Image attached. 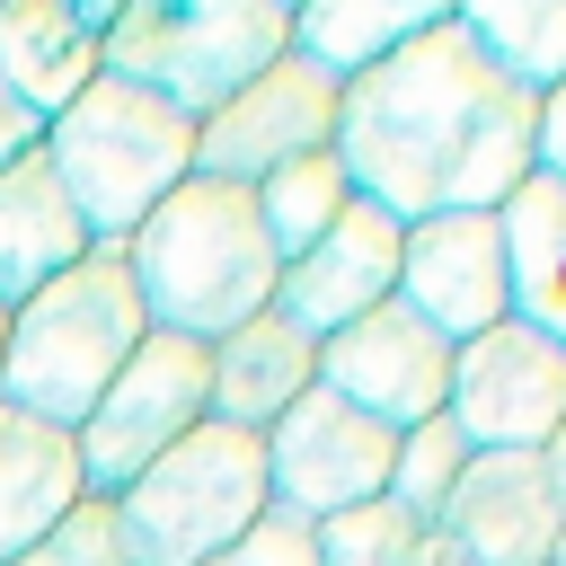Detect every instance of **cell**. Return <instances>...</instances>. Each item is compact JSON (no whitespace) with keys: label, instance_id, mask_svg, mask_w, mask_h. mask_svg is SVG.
Masks as SVG:
<instances>
[{"label":"cell","instance_id":"obj_27","mask_svg":"<svg viewBox=\"0 0 566 566\" xmlns=\"http://www.w3.org/2000/svg\"><path fill=\"white\" fill-rule=\"evenodd\" d=\"M27 150H44V115L0 80V168H9V159H27Z\"/></svg>","mask_w":566,"mask_h":566},{"label":"cell","instance_id":"obj_34","mask_svg":"<svg viewBox=\"0 0 566 566\" xmlns=\"http://www.w3.org/2000/svg\"><path fill=\"white\" fill-rule=\"evenodd\" d=\"M283 9H301V0H283Z\"/></svg>","mask_w":566,"mask_h":566},{"label":"cell","instance_id":"obj_18","mask_svg":"<svg viewBox=\"0 0 566 566\" xmlns=\"http://www.w3.org/2000/svg\"><path fill=\"white\" fill-rule=\"evenodd\" d=\"M495 230H504L513 318L566 345V186H557L548 168H531V177L495 203Z\"/></svg>","mask_w":566,"mask_h":566},{"label":"cell","instance_id":"obj_22","mask_svg":"<svg viewBox=\"0 0 566 566\" xmlns=\"http://www.w3.org/2000/svg\"><path fill=\"white\" fill-rule=\"evenodd\" d=\"M460 27L522 88H557L566 80V0H460Z\"/></svg>","mask_w":566,"mask_h":566},{"label":"cell","instance_id":"obj_31","mask_svg":"<svg viewBox=\"0 0 566 566\" xmlns=\"http://www.w3.org/2000/svg\"><path fill=\"white\" fill-rule=\"evenodd\" d=\"M539 469H548V486H557V513H566V424L539 442Z\"/></svg>","mask_w":566,"mask_h":566},{"label":"cell","instance_id":"obj_12","mask_svg":"<svg viewBox=\"0 0 566 566\" xmlns=\"http://www.w3.org/2000/svg\"><path fill=\"white\" fill-rule=\"evenodd\" d=\"M398 301H407L424 327H442L451 345L504 327V318H513V283H504V230H495V212H433V221H407Z\"/></svg>","mask_w":566,"mask_h":566},{"label":"cell","instance_id":"obj_16","mask_svg":"<svg viewBox=\"0 0 566 566\" xmlns=\"http://www.w3.org/2000/svg\"><path fill=\"white\" fill-rule=\"evenodd\" d=\"M80 504H88V469L71 424H44L0 398V566L27 557L44 531H62Z\"/></svg>","mask_w":566,"mask_h":566},{"label":"cell","instance_id":"obj_3","mask_svg":"<svg viewBox=\"0 0 566 566\" xmlns=\"http://www.w3.org/2000/svg\"><path fill=\"white\" fill-rule=\"evenodd\" d=\"M150 336V310L133 292V265L124 248H88L80 265H62L53 283H35L18 310H9V345H0V398L44 416V424H71L106 398V380L124 371V354Z\"/></svg>","mask_w":566,"mask_h":566},{"label":"cell","instance_id":"obj_2","mask_svg":"<svg viewBox=\"0 0 566 566\" xmlns=\"http://www.w3.org/2000/svg\"><path fill=\"white\" fill-rule=\"evenodd\" d=\"M124 265H133V292H142L150 327L195 336V345H221L230 327L274 310V283H283V256L256 221V195L221 186V177H186L124 239Z\"/></svg>","mask_w":566,"mask_h":566},{"label":"cell","instance_id":"obj_33","mask_svg":"<svg viewBox=\"0 0 566 566\" xmlns=\"http://www.w3.org/2000/svg\"><path fill=\"white\" fill-rule=\"evenodd\" d=\"M0 345H9V301H0Z\"/></svg>","mask_w":566,"mask_h":566},{"label":"cell","instance_id":"obj_15","mask_svg":"<svg viewBox=\"0 0 566 566\" xmlns=\"http://www.w3.org/2000/svg\"><path fill=\"white\" fill-rule=\"evenodd\" d=\"M310 389H318V336L292 327L283 310H256L248 327H230V336L212 345V424L265 433V424H283Z\"/></svg>","mask_w":566,"mask_h":566},{"label":"cell","instance_id":"obj_14","mask_svg":"<svg viewBox=\"0 0 566 566\" xmlns=\"http://www.w3.org/2000/svg\"><path fill=\"white\" fill-rule=\"evenodd\" d=\"M433 531H451L478 566H548L566 513H557V486H548L539 451H478Z\"/></svg>","mask_w":566,"mask_h":566},{"label":"cell","instance_id":"obj_5","mask_svg":"<svg viewBox=\"0 0 566 566\" xmlns=\"http://www.w3.org/2000/svg\"><path fill=\"white\" fill-rule=\"evenodd\" d=\"M133 557L142 566H203L221 557L230 539H248L265 513H274V486H265V433H239V424H195L177 451H159L124 495H106Z\"/></svg>","mask_w":566,"mask_h":566},{"label":"cell","instance_id":"obj_25","mask_svg":"<svg viewBox=\"0 0 566 566\" xmlns=\"http://www.w3.org/2000/svg\"><path fill=\"white\" fill-rule=\"evenodd\" d=\"M9 566H142L133 557V539H124V522H115V504L106 495H88L62 531H44L27 557H9Z\"/></svg>","mask_w":566,"mask_h":566},{"label":"cell","instance_id":"obj_28","mask_svg":"<svg viewBox=\"0 0 566 566\" xmlns=\"http://www.w3.org/2000/svg\"><path fill=\"white\" fill-rule=\"evenodd\" d=\"M531 168H548V177L566 186V80L539 88V150H531Z\"/></svg>","mask_w":566,"mask_h":566},{"label":"cell","instance_id":"obj_9","mask_svg":"<svg viewBox=\"0 0 566 566\" xmlns=\"http://www.w3.org/2000/svg\"><path fill=\"white\" fill-rule=\"evenodd\" d=\"M389 460H398V433L354 398H336L327 380L283 424H265V486H274V513L292 522H327L389 495Z\"/></svg>","mask_w":566,"mask_h":566},{"label":"cell","instance_id":"obj_10","mask_svg":"<svg viewBox=\"0 0 566 566\" xmlns=\"http://www.w3.org/2000/svg\"><path fill=\"white\" fill-rule=\"evenodd\" d=\"M469 451H539L566 424V345L504 318L451 354V407Z\"/></svg>","mask_w":566,"mask_h":566},{"label":"cell","instance_id":"obj_4","mask_svg":"<svg viewBox=\"0 0 566 566\" xmlns=\"http://www.w3.org/2000/svg\"><path fill=\"white\" fill-rule=\"evenodd\" d=\"M44 159L71 195V212L88 221L97 248H124L186 177H195V115L150 97L142 80L97 71L53 124H44Z\"/></svg>","mask_w":566,"mask_h":566},{"label":"cell","instance_id":"obj_7","mask_svg":"<svg viewBox=\"0 0 566 566\" xmlns=\"http://www.w3.org/2000/svg\"><path fill=\"white\" fill-rule=\"evenodd\" d=\"M195 424H212V345L150 327L124 354V371L106 380V398L80 416V433H71L80 442V469H88V495H124Z\"/></svg>","mask_w":566,"mask_h":566},{"label":"cell","instance_id":"obj_8","mask_svg":"<svg viewBox=\"0 0 566 566\" xmlns=\"http://www.w3.org/2000/svg\"><path fill=\"white\" fill-rule=\"evenodd\" d=\"M336 106H345L336 71H318L310 53H274L248 88H230L212 115H195V177L256 186V177L327 150L336 142Z\"/></svg>","mask_w":566,"mask_h":566},{"label":"cell","instance_id":"obj_23","mask_svg":"<svg viewBox=\"0 0 566 566\" xmlns=\"http://www.w3.org/2000/svg\"><path fill=\"white\" fill-rule=\"evenodd\" d=\"M469 460H478V451H469V433H460L451 416H424V424H407V433H398V460H389V504H398L407 522H424V531H433Z\"/></svg>","mask_w":566,"mask_h":566},{"label":"cell","instance_id":"obj_1","mask_svg":"<svg viewBox=\"0 0 566 566\" xmlns=\"http://www.w3.org/2000/svg\"><path fill=\"white\" fill-rule=\"evenodd\" d=\"M539 150V88H522L460 18L345 80L336 159L389 221L495 212Z\"/></svg>","mask_w":566,"mask_h":566},{"label":"cell","instance_id":"obj_6","mask_svg":"<svg viewBox=\"0 0 566 566\" xmlns=\"http://www.w3.org/2000/svg\"><path fill=\"white\" fill-rule=\"evenodd\" d=\"M274 53H292L283 0H133L106 27V71L142 80L150 97H168L186 115H212Z\"/></svg>","mask_w":566,"mask_h":566},{"label":"cell","instance_id":"obj_17","mask_svg":"<svg viewBox=\"0 0 566 566\" xmlns=\"http://www.w3.org/2000/svg\"><path fill=\"white\" fill-rule=\"evenodd\" d=\"M88 248H97V239H88V221L71 212L53 159H44V150L9 159V168H0V301L18 310L35 283H53L62 265H80Z\"/></svg>","mask_w":566,"mask_h":566},{"label":"cell","instance_id":"obj_24","mask_svg":"<svg viewBox=\"0 0 566 566\" xmlns=\"http://www.w3.org/2000/svg\"><path fill=\"white\" fill-rule=\"evenodd\" d=\"M310 531H318V566H416V548H424V522H407L389 495H371L354 513H327Z\"/></svg>","mask_w":566,"mask_h":566},{"label":"cell","instance_id":"obj_32","mask_svg":"<svg viewBox=\"0 0 566 566\" xmlns=\"http://www.w3.org/2000/svg\"><path fill=\"white\" fill-rule=\"evenodd\" d=\"M548 566H566V531H557V557H548Z\"/></svg>","mask_w":566,"mask_h":566},{"label":"cell","instance_id":"obj_19","mask_svg":"<svg viewBox=\"0 0 566 566\" xmlns=\"http://www.w3.org/2000/svg\"><path fill=\"white\" fill-rule=\"evenodd\" d=\"M106 71V44L62 0H0V80L53 124L88 80Z\"/></svg>","mask_w":566,"mask_h":566},{"label":"cell","instance_id":"obj_30","mask_svg":"<svg viewBox=\"0 0 566 566\" xmlns=\"http://www.w3.org/2000/svg\"><path fill=\"white\" fill-rule=\"evenodd\" d=\"M416 566H478V557H469V548H460L451 531H424V548H416Z\"/></svg>","mask_w":566,"mask_h":566},{"label":"cell","instance_id":"obj_21","mask_svg":"<svg viewBox=\"0 0 566 566\" xmlns=\"http://www.w3.org/2000/svg\"><path fill=\"white\" fill-rule=\"evenodd\" d=\"M248 195H256V221H265L274 256H301V248H310V239L354 203V177H345V159H336V142H327V150H310V159H292V168L256 177Z\"/></svg>","mask_w":566,"mask_h":566},{"label":"cell","instance_id":"obj_29","mask_svg":"<svg viewBox=\"0 0 566 566\" xmlns=\"http://www.w3.org/2000/svg\"><path fill=\"white\" fill-rule=\"evenodd\" d=\"M62 9H71V18H80V27L97 35V44H106V27H115V18L133 9V0H62Z\"/></svg>","mask_w":566,"mask_h":566},{"label":"cell","instance_id":"obj_11","mask_svg":"<svg viewBox=\"0 0 566 566\" xmlns=\"http://www.w3.org/2000/svg\"><path fill=\"white\" fill-rule=\"evenodd\" d=\"M451 354L460 345L442 327H424L407 301H380L354 327L318 336V380L336 398H354L363 416H380L389 433H407V424H424V416L451 407Z\"/></svg>","mask_w":566,"mask_h":566},{"label":"cell","instance_id":"obj_13","mask_svg":"<svg viewBox=\"0 0 566 566\" xmlns=\"http://www.w3.org/2000/svg\"><path fill=\"white\" fill-rule=\"evenodd\" d=\"M398 248H407V221H389L380 203H345L301 256H283V283H274V310L310 336H336L354 327L363 310L398 301Z\"/></svg>","mask_w":566,"mask_h":566},{"label":"cell","instance_id":"obj_20","mask_svg":"<svg viewBox=\"0 0 566 566\" xmlns=\"http://www.w3.org/2000/svg\"><path fill=\"white\" fill-rule=\"evenodd\" d=\"M451 18H460V0H301L292 9V53H310L336 80H354V71L389 62L398 44L451 27Z\"/></svg>","mask_w":566,"mask_h":566},{"label":"cell","instance_id":"obj_26","mask_svg":"<svg viewBox=\"0 0 566 566\" xmlns=\"http://www.w3.org/2000/svg\"><path fill=\"white\" fill-rule=\"evenodd\" d=\"M203 566H318V531L292 522V513H265L248 539H230V548L203 557Z\"/></svg>","mask_w":566,"mask_h":566}]
</instances>
